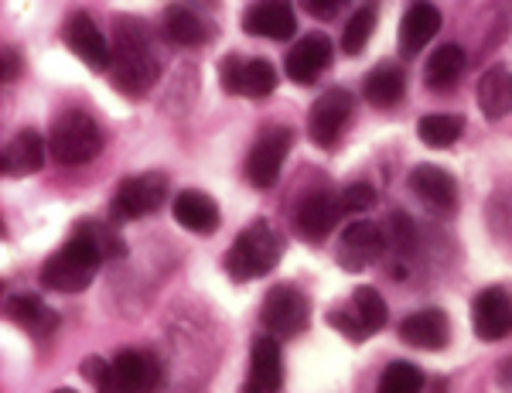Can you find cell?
I'll list each match as a JSON object with an SVG mask.
<instances>
[{
    "label": "cell",
    "instance_id": "obj_1",
    "mask_svg": "<svg viewBox=\"0 0 512 393\" xmlns=\"http://www.w3.org/2000/svg\"><path fill=\"white\" fill-rule=\"evenodd\" d=\"M110 83L123 96H144L147 89L158 83L161 59L154 52L151 31L137 18H117L113 24V42H110Z\"/></svg>",
    "mask_w": 512,
    "mask_h": 393
},
{
    "label": "cell",
    "instance_id": "obj_2",
    "mask_svg": "<svg viewBox=\"0 0 512 393\" xmlns=\"http://www.w3.org/2000/svg\"><path fill=\"white\" fill-rule=\"evenodd\" d=\"M280 257H284V240H280V233L270 223L256 219L253 226H246L233 240L222 267H226V274L233 277V281L243 284V281H256V277H267L270 270L280 264Z\"/></svg>",
    "mask_w": 512,
    "mask_h": 393
},
{
    "label": "cell",
    "instance_id": "obj_3",
    "mask_svg": "<svg viewBox=\"0 0 512 393\" xmlns=\"http://www.w3.org/2000/svg\"><path fill=\"white\" fill-rule=\"evenodd\" d=\"M99 267H103V257L96 253L93 243L82 240L79 233H72V240L41 267V288L59 294H79L93 284Z\"/></svg>",
    "mask_w": 512,
    "mask_h": 393
},
{
    "label": "cell",
    "instance_id": "obj_4",
    "mask_svg": "<svg viewBox=\"0 0 512 393\" xmlns=\"http://www.w3.org/2000/svg\"><path fill=\"white\" fill-rule=\"evenodd\" d=\"M48 151L59 161L62 168H76L93 161L99 151H103V134H99L96 120L82 110H69L62 113L52 124V134H48Z\"/></svg>",
    "mask_w": 512,
    "mask_h": 393
},
{
    "label": "cell",
    "instance_id": "obj_5",
    "mask_svg": "<svg viewBox=\"0 0 512 393\" xmlns=\"http://www.w3.org/2000/svg\"><path fill=\"white\" fill-rule=\"evenodd\" d=\"M161 387V359L154 352L120 349L110 363L96 393H158Z\"/></svg>",
    "mask_w": 512,
    "mask_h": 393
},
{
    "label": "cell",
    "instance_id": "obj_6",
    "mask_svg": "<svg viewBox=\"0 0 512 393\" xmlns=\"http://www.w3.org/2000/svg\"><path fill=\"white\" fill-rule=\"evenodd\" d=\"M260 322H263V329H267V335H274V339H294V335L308 332V325H311L308 294L297 291L294 284H277V288L263 298Z\"/></svg>",
    "mask_w": 512,
    "mask_h": 393
},
{
    "label": "cell",
    "instance_id": "obj_7",
    "mask_svg": "<svg viewBox=\"0 0 512 393\" xmlns=\"http://www.w3.org/2000/svg\"><path fill=\"white\" fill-rule=\"evenodd\" d=\"M168 199V175L161 171H144V175L123 178L113 192L110 212L117 223H130V219H144L151 212H158Z\"/></svg>",
    "mask_w": 512,
    "mask_h": 393
},
{
    "label": "cell",
    "instance_id": "obj_8",
    "mask_svg": "<svg viewBox=\"0 0 512 393\" xmlns=\"http://www.w3.org/2000/svg\"><path fill=\"white\" fill-rule=\"evenodd\" d=\"M219 83L229 96L263 100L277 89V69L270 59H246L239 52H229L219 62Z\"/></svg>",
    "mask_w": 512,
    "mask_h": 393
},
{
    "label": "cell",
    "instance_id": "obj_9",
    "mask_svg": "<svg viewBox=\"0 0 512 393\" xmlns=\"http://www.w3.org/2000/svg\"><path fill=\"white\" fill-rule=\"evenodd\" d=\"M291 147H294L291 127H270L267 134L256 137V144L250 147V158H246V182L253 188H274Z\"/></svg>",
    "mask_w": 512,
    "mask_h": 393
},
{
    "label": "cell",
    "instance_id": "obj_10",
    "mask_svg": "<svg viewBox=\"0 0 512 393\" xmlns=\"http://www.w3.org/2000/svg\"><path fill=\"white\" fill-rule=\"evenodd\" d=\"M338 216H342V199H335L328 188H315L308 192L294 209V233L301 236L304 243H325L332 236V229L338 226Z\"/></svg>",
    "mask_w": 512,
    "mask_h": 393
},
{
    "label": "cell",
    "instance_id": "obj_11",
    "mask_svg": "<svg viewBox=\"0 0 512 393\" xmlns=\"http://www.w3.org/2000/svg\"><path fill=\"white\" fill-rule=\"evenodd\" d=\"M352 120V96L345 89H328L311 103L308 113V134L318 147H335L342 141L345 127Z\"/></svg>",
    "mask_w": 512,
    "mask_h": 393
},
{
    "label": "cell",
    "instance_id": "obj_12",
    "mask_svg": "<svg viewBox=\"0 0 512 393\" xmlns=\"http://www.w3.org/2000/svg\"><path fill=\"white\" fill-rule=\"evenodd\" d=\"M410 192L434 216H454L458 212V185H454L451 171H444L441 165H417L410 171Z\"/></svg>",
    "mask_w": 512,
    "mask_h": 393
},
{
    "label": "cell",
    "instance_id": "obj_13",
    "mask_svg": "<svg viewBox=\"0 0 512 393\" xmlns=\"http://www.w3.org/2000/svg\"><path fill=\"white\" fill-rule=\"evenodd\" d=\"M386 250V233L376 223H352L342 229L338 240V267L342 270H366L373 267Z\"/></svg>",
    "mask_w": 512,
    "mask_h": 393
},
{
    "label": "cell",
    "instance_id": "obj_14",
    "mask_svg": "<svg viewBox=\"0 0 512 393\" xmlns=\"http://www.w3.org/2000/svg\"><path fill=\"white\" fill-rule=\"evenodd\" d=\"M65 45L72 48V52L79 55L82 62L89 65L93 72H110V42L103 38V31L96 28V21L89 18L86 11H76L69 14V21H65Z\"/></svg>",
    "mask_w": 512,
    "mask_h": 393
},
{
    "label": "cell",
    "instance_id": "obj_15",
    "mask_svg": "<svg viewBox=\"0 0 512 393\" xmlns=\"http://www.w3.org/2000/svg\"><path fill=\"white\" fill-rule=\"evenodd\" d=\"M472 325L482 342H499L512 332V294L506 288H485L472 305Z\"/></svg>",
    "mask_w": 512,
    "mask_h": 393
},
{
    "label": "cell",
    "instance_id": "obj_16",
    "mask_svg": "<svg viewBox=\"0 0 512 393\" xmlns=\"http://www.w3.org/2000/svg\"><path fill=\"white\" fill-rule=\"evenodd\" d=\"M400 339L414 349L424 352H437L448 346L451 339V322L441 308H420L414 315H407L400 322Z\"/></svg>",
    "mask_w": 512,
    "mask_h": 393
},
{
    "label": "cell",
    "instance_id": "obj_17",
    "mask_svg": "<svg viewBox=\"0 0 512 393\" xmlns=\"http://www.w3.org/2000/svg\"><path fill=\"white\" fill-rule=\"evenodd\" d=\"M284 65H287V76H291L297 86H311L321 72L332 65V42H328L325 35L301 38V42L287 52Z\"/></svg>",
    "mask_w": 512,
    "mask_h": 393
},
{
    "label": "cell",
    "instance_id": "obj_18",
    "mask_svg": "<svg viewBox=\"0 0 512 393\" xmlns=\"http://www.w3.org/2000/svg\"><path fill=\"white\" fill-rule=\"evenodd\" d=\"M243 31L253 38H270V42H287L297 31V14L291 4H280V0H270V4H253L243 18Z\"/></svg>",
    "mask_w": 512,
    "mask_h": 393
},
{
    "label": "cell",
    "instance_id": "obj_19",
    "mask_svg": "<svg viewBox=\"0 0 512 393\" xmlns=\"http://www.w3.org/2000/svg\"><path fill=\"white\" fill-rule=\"evenodd\" d=\"M45 158H48L45 137L28 127L7 141L4 158H0V168H4L7 178H24V175H35V171L45 168Z\"/></svg>",
    "mask_w": 512,
    "mask_h": 393
},
{
    "label": "cell",
    "instance_id": "obj_20",
    "mask_svg": "<svg viewBox=\"0 0 512 393\" xmlns=\"http://www.w3.org/2000/svg\"><path fill=\"white\" fill-rule=\"evenodd\" d=\"M437 31H441V11L434 4H410L400 21V42H396V48H400L403 59H414V55H420L431 45Z\"/></svg>",
    "mask_w": 512,
    "mask_h": 393
},
{
    "label": "cell",
    "instance_id": "obj_21",
    "mask_svg": "<svg viewBox=\"0 0 512 393\" xmlns=\"http://www.w3.org/2000/svg\"><path fill=\"white\" fill-rule=\"evenodd\" d=\"M171 212H175L178 226L192 229V233H198V236L216 233L219 223H222V212L216 206V199L205 195V192H198V188H185V192L171 202Z\"/></svg>",
    "mask_w": 512,
    "mask_h": 393
},
{
    "label": "cell",
    "instance_id": "obj_22",
    "mask_svg": "<svg viewBox=\"0 0 512 393\" xmlns=\"http://www.w3.org/2000/svg\"><path fill=\"white\" fill-rule=\"evenodd\" d=\"M250 383L263 393H277L284 387V356L274 335H256L250 349Z\"/></svg>",
    "mask_w": 512,
    "mask_h": 393
},
{
    "label": "cell",
    "instance_id": "obj_23",
    "mask_svg": "<svg viewBox=\"0 0 512 393\" xmlns=\"http://www.w3.org/2000/svg\"><path fill=\"white\" fill-rule=\"evenodd\" d=\"M7 318L14 325H21L28 335H35V339H48V335H55V329H59L55 308H48L45 301L31 298V294H18V298L7 301Z\"/></svg>",
    "mask_w": 512,
    "mask_h": 393
},
{
    "label": "cell",
    "instance_id": "obj_24",
    "mask_svg": "<svg viewBox=\"0 0 512 393\" xmlns=\"http://www.w3.org/2000/svg\"><path fill=\"white\" fill-rule=\"evenodd\" d=\"M362 93H366V100L373 103L376 110H393V106L403 100V93H407V72L393 62L376 65L366 76V83H362Z\"/></svg>",
    "mask_w": 512,
    "mask_h": 393
},
{
    "label": "cell",
    "instance_id": "obj_25",
    "mask_svg": "<svg viewBox=\"0 0 512 393\" xmlns=\"http://www.w3.org/2000/svg\"><path fill=\"white\" fill-rule=\"evenodd\" d=\"M478 110L485 120H502L512 113V72L495 65L478 79Z\"/></svg>",
    "mask_w": 512,
    "mask_h": 393
},
{
    "label": "cell",
    "instance_id": "obj_26",
    "mask_svg": "<svg viewBox=\"0 0 512 393\" xmlns=\"http://www.w3.org/2000/svg\"><path fill=\"white\" fill-rule=\"evenodd\" d=\"M465 76V52L458 45H441L424 65V86L431 93H448Z\"/></svg>",
    "mask_w": 512,
    "mask_h": 393
},
{
    "label": "cell",
    "instance_id": "obj_27",
    "mask_svg": "<svg viewBox=\"0 0 512 393\" xmlns=\"http://www.w3.org/2000/svg\"><path fill=\"white\" fill-rule=\"evenodd\" d=\"M164 31L175 45H205L212 38V28L202 21V14L185 4H171L164 11Z\"/></svg>",
    "mask_w": 512,
    "mask_h": 393
},
{
    "label": "cell",
    "instance_id": "obj_28",
    "mask_svg": "<svg viewBox=\"0 0 512 393\" xmlns=\"http://www.w3.org/2000/svg\"><path fill=\"white\" fill-rule=\"evenodd\" d=\"M461 134H465V117L454 113H427L417 120V137L427 147H451Z\"/></svg>",
    "mask_w": 512,
    "mask_h": 393
},
{
    "label": "cell",
    "instance_id": "obj_29",
    "mask_svg": "<svg viewBox=\"0 0 512 393\" xmlns=\"http://www.w3.org/2000/svg\"><path fill=\"white\" fill-rule=\"evenodd\" d=\"M72 233H79L82 240L93 243L96 253L103 260H123V257H127V240H123V236L110 223H99V219H82Z\"/></svg>",
    "mask_w": 512,
    "mask_h": 393
},
{
    "label": "cell",
    "instance_id": "obj_30",
    "mask_svg": "<svg viewBox=\"0 0 512 393\" xmlns=\"http://www.w3.org/2000/svg\"><path fill=\"white\" fill-rule=\"evenodd\" d=\"M352 315H355V322L366 329V335H373V332H379L386 325L390 311H386L383 294H379L376 288H359V291H355V298H352Z\"/></svg>",
    "mask_w": 512,
    "mask_h": 393
},
{
    "label": "cell",
    "instance_id": "obj_31",
    "mask_svg": "<svg viewBox=\"0 0 512 393\" xmlns=\"http://www.w3.org/2000/svg\"><path fill=\"white\" fill-rule=\"evenodd\" d=\"M376 18H379V7L373 4H362L359 11L352 14L349 24H345V35H342V52L345 55H359L362 48L369 45L376 31Z\"/></svg>",
    "mask_w": 512,
    "mask_h": 393
},
{
    "label": "cell",
    "instance_id": "obj_32",
    "mask_svg": "<svg viewBox=\"0 0 512 393\" xmlns=\"http://www.w3.org/2000/svg\"><path fill=\"white\" fill-rule=\"evenodd\" d=\"M424 390V373L414 363H390L379 380V393H420Z\"/></svg>",
    "mask_w": 512,
    "mask_h": 393
},
{
    "label": "cell",
    "instance_id": "obj_33",
    "mask_svg": "<svg viewBox=\"0 0 512 393\" xmlns=\"http://www.w3.org/2000/svg\"><path fill=\"white\" fill-rule=\"evenodd\" d=\"M386 233V247H390L396 257H410L417 247V229H414V219L407 216V212L396 209L390 216V226L383 229Z\"/></svg>",
    "mask_w": 512,
    "mask_h": 393
},
{
    "label": "cell",
    "instance_id": "obj_34",
    "mask_svg": "<svg viewBox=\"0 0 512 393\" xmlns=\"http://www.w3.org/2000/svg\"><path fill=\"white\" fill-rule=\"evenodd\" d=\"M338 199H342V209L366 212L376 206V188L369 182H352V185H345V192L338 195Z\"/></svg>",
    "mask_w": 512,
    "mask_h": 393
},
{
    "label": "cell",
    "instance_id": "obj_35",
    "mask_svg": "<svg viewBox=\"0 0 512 393\" xmlns=\"http://www.w3.org/2000/svg\"><path fill=\"white\" fill-rule=\"evenodd\" d=\"M328 322H332V329H338L345 335V339L349 342H355V346H359V342H366L369 335H366V329H362L359 322H355V315L352 311H342V308H335L332 315H328Z\"/></svg>",
    "mask_w": 512,
    "mask_h": 393
},
{
    "label": "cell",
    "instance_id": "obj_36",
    "mask_svg": "<svg viewBox=\"0 0 512 393\" xmlns=\"http://www.w3.org/2000/svg\"><path fill=\"white\" fill-rule=\"evenodd\" d=\"M304 11H308L311 18H325V21H332L335 14H338V4H335V0H325V4H318V0H308V4H304Z\"/></svg>",
    "mask_w": 512,
    "mask_h": 393
},
{
    "label": "cell",
    "instance_id": "obj_37",
    "mask_svg": "<svg viewBox=\"0 0 512 393\" xmlns=\"http://www.w3.org/2000/svg\"><path fill=\"white\" fill-rule=\"evenodd\" d=\"M495 383H499V390L512 393V356H506L499 363V370H495Z\"/></svg>",
    "mask_w": 512,
    "mask_h": 393
},
{
    "label": "cell",
    "instance_id": "obj_38",
    "mask_svg": "<svg viewBox=\"0 0 512 393\" xmlns=\"http://www.w3.org/2000/svg\"><path fill=\"white\" fill-rule=\"evenodd\" d=\"M18 72H21L18 52H11V48H7V52H4V72H0V76H4V83H11V79L18 76Z\"/></svg>",
    "mask_w": 512,
    "mask_h": 393
},
{
    "label": "cell",
    "instance_id": "obj_39",
    "mask_svg": "<svg viewBox=\"0 0 512 393\" xmlns=\"http://www.w3.org/2000/svg\"><path fill=\"white\" fill-rule=\"evenodd\" d=\"M239 393H263V390H256V387H253V383H250V380H246V383H243V390H239Z\"/></svg>",
    "mask_w": 512,
    "mask_h": 393
},
{
    "label": "cell",
    "instance_id": "obj_40",
    "mask_svg": "<svg viewBox=\"0 0 512 393\" xmlns=\"http://www.w3.org/2000/svg\"><path fill=\"white\" fill-rule=\"evenodd\" d=\"M52 393H79V390H69V387H59V390H52Z\"/></svg>",
    "mask_w": 512,
    "mask_h": 393
}]
</instances>
